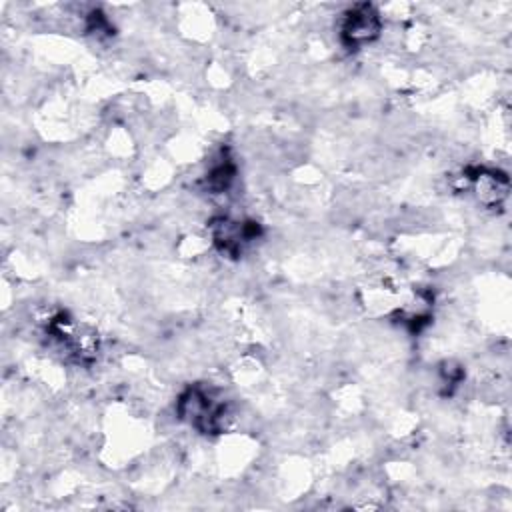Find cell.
<instances>
[{"label": "cell", "mask_w": 512, "mask_h": 512, "mask_svg": "<svg viewBox=\"0 0 512 512\" xmlns=\"http://www.w3.org/2000/svg\"><path fill=\"white\" fill-rule=\"evenodd\" d=\"M382 32V20L372 4L352 6L340 24V40L346 48L356 50L374 42Z\"/></svg>", "instance_id": "1"}, {"label": "cell", "mask_w": 512, "mask_h": 512, "mask_svg": "<svg viewBox=\"0 0 512 512\" xmlns=\"http://www.w3.org/2000/svg\"><path fill=\"white\" fill-rule=\"evenodd\" d=\"M474 194L486 208L500 206L508 196V178L494 170H478L472 178Z\"/></svg>", "instance_id": "2"}]
</instances>
